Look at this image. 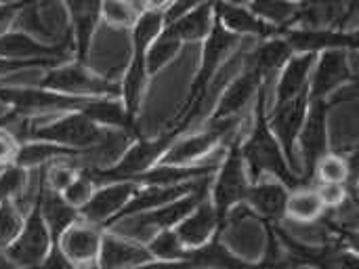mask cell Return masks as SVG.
<instances>
[{"instance_id":"5","label":"cell","mask_w":359,"mask_h":269,"mask_svg":"<svg viewBox=\"0 0 359 269\" xmlns=\"http://www.w3.org/2000/svg\"><path fill=\"white\" fill-rule=\"evenodd\" d=\"M40 88H48L55 93L72 95V97H114L120 99V84L107 78L93 74L84 63L65 61L46 70L42 80L38 82Z\"/></svg>"},{"instance_id":"13","label":"cell","mask_w":359,"mask_h":269,"mask_svg":"<svg viewBox=\"0 0 359 269\" xmlns=\"http://www.w3.org/2000/svg\"><path fill=\"white\" fill-rule=\"evenodd\" d=\"M141 185L133 183V181H116V183H107L103 188H97L90 198L78 209V215L93 225H107L124 206L126 202L139 192Z\"/></svg>"},{"instance_id":"11","label":"cell","mask_w":359,"mask_h":269,"mask_svg":"<svg viewBox=\"0 0 359 269\" xmlns=\"http://www.w3.org/2000/svg\"><path fill=\"white\" fill-rule=\"evenodd\" d=\"M326 99H313L309 101V110L305 116V122L301 126L299 139L301 141V156H303V179L305 183L313 179V166L316 162L328 154V129H326V114H328Z\"/></svg>"},{"instance_id":"37","label":"cell","mask_w":359,"mask_h":269,"mask_svg":"<svg viewBox=\"0 0 359 269\" xmlns=\"http://www.w3.org/2000/svg\"><path fill=\"white\" fill-rule=\"evenodd\" d=\"M316 194L322 200L324 209L326 206H341L347 202V185L345 183H320Z\"/></svg>"},{"instance_id":"29","label":"cell","mask_w":359,"mask_h":269,"mask_svg":"<svg viewBox=\"0 0 359 269\" xmlns=\"http://www.w3.org/2000/svg\"><path fill=\"white\" fill-rule=\"evenodd\" d=\"M181 48H183V42L170 29L164 27L156 36V40L149 44V48L145 53V70H147V76H156L168 63H172L179 57Z\"/></svg>"},{"instance_id":"1","label":"cell","mask_w":359,"mask_h":269,"mask_svg":"<svg viewBox=\"0 0 359 269\" xmlns=\"http://www.w3.org/2000/svg\"><path fill=\"white\" fill-rule=\"evenodd\" d=\"M265 91L267 84L259 88V101H257V122L255 131L246 139V143L240 147L246 173L250 183H259L263 175H273L282 181V185H288L292 190H301L307 183L292 171L288 164L278 139L273 137L269 122H267V105H265Z\"/></svg>"},{"instance_id":"18","label":"cell","mask_w":359,"mask_h":269,"mask_svg":"<svg viewBox=\"0 0 359 269\" xmlns=\"http://www.w3.org/2000/svg\"><path fill=\"white\" fill-rule=\"evenodd\" d=\"M263 78L255 67H248L236 76L229 86L225 88V93L219 97L217 107L212 112V120L210 122H223V120H236V116L246 107V103L259 93V88L263 86Z\"/></svg>"},{"instance_id":"16","label":"cell","mask_w":359,"mask_h":269,"mask_svg":"<svg viewBox=\"0 0 359 269\" xmlns=\"http://www.w3.org/2000/svg\"><path fill=\"white\" fill-rule=\"evenodd\" d=\"M72 57L74 51L67 44H44L25 32L0 34V59H55L65 63Z\"/></svg>"},{"instance_id":"47","label":"cell","mask_w":359,"mask_h":269,"mask_svg":"<svg viewBox=\"0 0 359 269\" xmlns=\"http://www.w3.org/2000/svg\"><path fill=\"white\" fill-rule=\"evenodd\" d=\"M36 2H40V0H17L19 8H21V6H27V4H36Z\"/></svg>"},{"instance_id":"3","label":"cell","mask_w":359,"mask_h":269,"mask_svg":"<svg viewBox=\"0 0 359 269\" xmlns=\"http://www.w3.org/2000/svg\"><path fill=\"white\" fill-rule=\"evenodd\" d=\"M181 137V133L177 129L166 131L164 135L156 137V139H137L135 143H130L122 156L105 166V169H84L90 179L95 181V185H103L107 183H116V181H130L133 177H137L139 173L156 166L162 156L166 154V150ZM82 171V169H80Z\"/></svg>"},{"instance_id":"36","label":"cell","mask_w":359,"mask_h":269,"mask_svg":"<svg viewBox=\"0 0 359 269\" xmlns=\"http://www.w3.org/2000/svg\"><path fill=\"white\" fill-rule=\"evenodd\" d=\"M95 190H97L95 181H93L90 175L82 169V171L76 173V177L72 179V183L61 192V198H63L67 204H72L74 209H80V206L90 198V194H93Z\"/></svg>"},{"instance_id":"35","label":"cell","mask_w":359,"mask_h":269,"mask_svg":"<svg viewBox=\"0 0 359 269\" xmlns=\"http://www.w3.org/2000/svg\"><path fill=\"white\" fill-rule=\"evenodd\" d=\"M151 255L160 257L162 261H175V259H185L187 251L183 247V242L179 240V236L175 234V230H162L156 234V238L149 242L147 249Z\"/></svg>"},{"instance_id":"43","label":"cell","mask_w":359,"mask_h":269,"mask_svg":"<svg viewBox=\"0 0 359 269\" xmlns=\"http://www.w3.org/2000/svg\"><path fill=\"white\" fill-rule=\"evenodd\" d=\"M141 6H143V11H147V13L166 15L168 8L172 6V0H141Z\"/></svg>"},{"instance_id":"24","label":"cell","mask_w":359,"mask_h":269,"mask_svg":"<svg viewBox=\"0 0 359 269\" xmlns=\"http://www.w3.org/2000/svg\"><path fill=\"white\" fill-rule=\"evenodd\" d=\"M212 25H215V8H212V0H206L194 6L191 11L183 13L181 17H177L172 23L164 27L170 29L185 44V42H204Z\"/></svg>"},{"instance_id":"33","label":"cell","mask_w":359,"mask_h":269,"mask_svg":"<svg viewBox=\"0 0 359 269\" xmlns=\"http://www.w3.org/2000/svg\"><path fill=\"white\" fill-rule=\"evenodd\" d=\"M355 164L347 162L341 154H324L316 166H313V177H318L320 183H345L353 177Z\"/></svg>"},{"instance_id":"2","label":"cell","mask_w":359,"mask_h":269,"mask_svg":"<svg viewBox=\"0 0 359 269\" xmlns=\"http://www.w3.org/2000/svg\"><path fill=\"white\" fill-rule=\"evenodd\" d=\"M162 29H164V15L147 13V11L141 13L135 27L130 29L133 53H130V63L126 67L124 80L120 84V101H122L124 110L128 112V116H133V118H137V114L141 110L145 82L149 78L147 70H145V53Z\"/></svg>"},{"instance_id":"12","label":"cell","mask_w":359,"mask_h":269,"mask_svg":"<svg viewBox=\"0 0 359 269\" xmlns=\"http://www.w3.org/2000/svg\"><path fill=\"white\" fill-rule=\"evenodd\" d=\"M292 53H322L330 48L358 51V34L353 29H337V27H288L280 34Z\"/></svg>"},{"instance_id":"20","label":"cell","mask_w":359,"mask_h":269,"mask_svg":"<svg viewBox=\"0 0 359 269\" xmlns=\"http://www.w3.org/2000/svg\"><path fill=\"white\" fill-rule=\"evenodd\" d=\"M215 166L212 164H156L130 181L143 188H168V185H179L187 181H196L200 177L212 175Z\"/></svg>"},{"instance_id":"10","label":"cell","mask_w":359,"mask_h":269,"mask_svg":"<svg viewBox=\"0 0 359 269\" xmlns=\"http://www.w3.org/2000/svg\"><path fill=\"white\" fill-rule=\"evenodd\" d=\"M307 110H309V91L301 93L294 99L276 103L269 118H267L269 129H271L273 137L278 139V143H280V147H282V152H284V156H286V160L294 173H297V166H294L297 139H299L301 126L305 122Z\"/></svg>"},{"instance_id":"7","label":"cell","mask_w":359,"mask_h":269,"mask_svg":"<svg viewBox=\"0 0 359 269\" xmlns=\"http://www.w3.org/2000/svg\"><path fill=\"white\" fill-rule=\"evenodd\" d=\"M351 55H355V51L330 48L318 53L309 76V101L328 99L345 84L355 82V67Z\"/></svg>"},{"instance_id":"48","label":"cell","mask_w":359,"mask_h":269,"mask_svg":"<svg viewBox=\"0 0 359 269\" xmlns=\"http://www.w3.org/2000/svg\"><path fill=\"white\" fill-rule=\"evenodd\" d=\"M223 2H231V4H244V6H248V2H250V0H223Z\"/></svg>"},{"instance_id":"45","label":"cell","mask_w":359,"mask_h":269,"mask_svg":"<svg viewBox=\"0 0 359 269\" xmlns=\"http://www.w3.org/2000/svg\"><path fill=\"white\" fill-rule=\"evenodd\" d=\"M0 269H21V268H17V265H13L4 255H0Z\"/></svg>"},{"instance_id":"4","label":"cell","mask_w":359,"mask_h":269,"mask_svg":"<svg viewBox=\"0 0 359 269\" xmlns=\"http://www.w3.org/2000/svg\"><path fill=\"white\" fill-rule=\"evenodd\" d=\"M206 188L208 185L204 183L202 188L181 196L175 202H168V204H164L160 209H154V211H145V213H139V215L124 217V219H120V221H116L111 225H116L114 230L120 236H128V238H135V240H149L151 236H156V232L172 230L179 221H183L196 209V204L204 198Z\"/></svg>"},{"instance_id":"21","label":"cell","mask_w":359,"mask_h":269,"mask_svg":"<svg viewBox=\"0 0 359 269\" xmlns=\"http://www.w3.org/2000/svg\"><path fill=\"white\" fill-rule=\"evenodd\" d=\"M44 175V173H42ZM38 209H40V215L44 219V225L50 234V240L57 244L59 238L65 234V230H69L76 219L80 217L78 215V209H74L72 204H67L61 194L48 190L42 181L40 190H38V200H36Z\"/></svg>"},{"instance_id":"31","label":"cell","mask_w":359,"mask_h":269,"mask_svg":"<svg viewBox=\"0 0 359 269\" xmlns=\"http://www.w3.org/2000/svg\"><path fill=\"white\" fill-rule=\"evenodd\" d=\"M141 13V0H101V21L114 29H133Z\"/></svg>"},{"instance_id":"42","label":"cell","mask_w":359,"mask_h":269,"mask_svg":"<svg viewBox=\"0 0 359 269\" xmlns=\"http://www.w3.org/2000/svg\"><path fill=\"white\" fill-rule=\"evenodd\" d=\"M135 269H194L187 259H177V261H160V263H143Z\"/></svg>"},{"instance_id":"44","label":"cell","mask_w":359,"mask_h":269,"mask_svg":"<svg viewBox=\"0 0 359 269\" xmlns=\"http://www.w3.org/2000/svg\"><path fill=\"white\" fill-rule=\"evenodd\" d=\"M263 269H288V268H286V265H284V263H282V261L276 257V259H271L267 265H263Z\"/></svg>"},{"instance_id":"19","label":"cell","mask_w":359,"mask_h":269,"mask_svg":"<svg viewBox=\"0 0 359 269\" xmlns=\"http://www.w3.org/2000/svg\"><path fill=\"white\" fill-rule=\"evenodd\" d=\"M313 53H294L280 70L278 82L273 86V101L282 103L309 91V76L316 63Z\"/></svg>"},{"instance_id":"41","label":"cell","mask_w":359,"mask_h":269,"mask_svg":"<svg viewBox=\"0 0 359 269\" xmlns=\"http://www.w3.org/2000/svg\"><path fill=\"white\" fill-rule=\"evenodd\" d=\"M202 2H206V0H172V6H170L168 13L164 15V25L172 23L177 17H181L183 13L191 11L194 6H198V4H202Z\"/></svg>"},{"instance_id":"46","label":"cell","mask_w":359,"mask_h":269,"mask_svg":"<svg viewBox=\"0 0 359 269\" xmlns=\"http://www.w3.org/2000/svg\"><path fill=\"white\" fill-rule=\"evenodd\" d=\"M80 269H101L95 261H86V263H80Z\"/></svg>"},{"instance_id":"38","label":"cell","mask_w":359,"mask_h":269,"mask_svg":"<svg viewBox=\"0 0 359 269\" xmlns=\"http://www.w3.org/2000/svg\"><path fill=\"white\" fill-rule=\"evenodd\" d=\"M17 152H19L17 137L11 131L0 129V171H4L8 164H15Z\"/></svg>"},{"instance_id":"23","label":"cell","mask_w":359,"mask_h":269,"mask_svg":"<svg viewBox=\"0 0 359 269\" xmlns=\"http://www.w3.org/2000/svg\"><path fill=\"white\" fill-rule=\"evenodd\" d=\"M217 225H219V217H217L215 206L202 198L196 204V209L183 221L177 223L175 234L179 236V240L183 242V247L198 249V247H202V244L208 242V238L215 234Z\"/></svg>"},{"instance_id":"14","label":"cell","mask_w":359,"mask_h":269,"mask_svg":"<svg viewBox=\"0 0 359 269\" xmlns=\"http://www.w3.org/2000/svg\"><path fill=\"white\" fill-rule=\"evenodd\" d=\"M67 13L74 61L86 63L95 29L101 21V0H59Z\"/></svg>"},{"instance_id":"26","label":"cell","mask_w":359,"mask_h":269,"mask_svg":"<svg viewBox=\"0 0 359 269\" xmlns=\"http://www.w3.org/2000/svg\"><path fill=\"white\" fill-rule=\"evenodd\" d=\"M59 249L63 251V255L69 261L86 263V261H95V257L99 255L101 238H99V232L95 228H90V223L88 225H72L59 238Z\"/></svg>"},{"instance_id":"28","label":"cell","mask_w":359,"mask_h":269,"mask_svg":"<svg viewBox=\"0 0 359 269\" xmlns=\"http://www.w3.org/2000/svg\"><path fill=\"white\" fill-rule=\"evenodd\" d=\"M248 8L267 25L284 32L288 27H294L299 21L301 4L292 0H250Z\"/></svg>"},{"instance_id":"17","label":"cell","mask_w":359,"mask_h":269,"mask_svg":"<svg viewBox=\"0 0 359 269\" xmlns=\"http://www.w3.org/2000/svg\"><path fill=\"white\" fill-rule=\"evenodd\" d=\"M212 8H215V19L221 27H225L227 32L240 36V38H271V36H280L282 32L267 25L265 21H261L248 6L244 4H231V2H223V0H212Z\"/></svg>"},{"instance_id":"32","label":"cell","mask_w":359,"mask_h":269,"mask_svg":"<svg viewBox=\"0 0 359 269\" xmlns=\"http://www.w3.org/2000/svg\"><path fill=\"white\" fill-rule=\"evenodd\" d=\"M324 213V204L318 198L316 192H309L305 188L294 190L292 194H288L286 200V215L297 221V223H313L322 217Z\"/></svg>"},{"instance_id":"25","label":"cell","mask_w":359,"mask_h":269,"mask_svg":"<svg viewBox=\"0 0 359 269\" xmlns=\"http://www.w3.org/2000/svg\"><path fill=\"white\" fill-rule=\"evenodd\" d=\"M101 269H135L151 259V253L139 244L120 240L116 236H105L99 249Z\"/></svg>"},{"instance_id":"40","label":"cell","mask_w":359,"mask_h":269,"mask_svg":"<svg viewBox=\"0 0 359 269\" xmlns=\"http://www.w3.org/2000/svg\"><path fill=\"white\" fill-rule=\"evenodd\" d=\"M19 4L17 2H2L0 0V34H6L11 25L17 21Z\"/></svg>"},{"instance_id":"22","label":"cell","mask_w":359,"mask_h":269,"mask_svg":"<svg viewBox=\"0 0 359 269\" xmlns=\"http://www.w3.org/2000/svg\"><path fill=\"white\" fill-rule=\"evenodd\" d=\"M292 55H294L292 48L288 46V42L282 36H271V38H265L257 48H252L246 55L244 63L248 67H255L261 74L263 82L269 86L271 80L276 78V74L284 67V63Z\"/></svg>"},{"instance_id":"15","label":"cell","mask_w":359,"mask_h":269,"mask_svg":"<svg viewBox=\"0 0 359 269\" xmlns=\"http://www.w3.org/2000/svg\"><path fill=\"white\" fill-rule=\"evenodd\" d=\"M238 120H223V122H210V126L194 137H185V139H177L166 154L162 156L160 164H196V160H200L202 156H206L208 152H212L217 147V143L229 135V131L236 126Z\"/></svg>"},{"instance_id":"39","label":"cell","mask_w":359,"mask_h":269,"mask_svg":"<svg viewBox=\"0 0 359 269\" xmlns=\"http://www.w3.org/2000/svg\"><path fill=\"white\" fill-rule=\"evenodd\" d=\"M36 269H74L72 261L63 255V251L59 249V244H55L53 251H48L46 259Z\"/></svg>"},{"instance_id":"34","label":"cell","mask_w":359,"mask_h":269,"mask_svg":"<svg viewBox=\"0 0 359 269\" xmlns=\"http://www.w3.org/2000/svg\"><path fill=\"white\" fill-rule=\"evenodd\" d=\"M23 230V213L13 202V198H4L0 202V249L4 251Z\"/></svg>"},{"instance_id":"30","label":"cell","mask_w":359,"mask_h":269,"mask_svg":"<svg viewBox=\"0 0 359 269\" xmlns=\"http://www.w3.org/2000/svg\"><path fill=\"white\" fill-rule=\"evenodd\" d=\"M185 259L191 263V268L200 269H250L219 242L202 244L196 251H189Z\"/></svg>"},{"instance_id":"6","label":"cell","mask_w":359,"mask_h":269,"mask_svg":"<svg viewBox=\"0 0 359 269\" xmlns=\"http://www.w3.org/2000/svg\"><path fill=\"white\" fill-rule=\"evenodd\" d=\"M93 97H72L40 86H0V101L11 105L15 116H32L42 112H84Z\"/></svg>"},{"instance_id":"9","label":"cell","mask_w":359,"mask_h":269,"mask_svg":"<svg viewBox=\"0 0 359 269\" xmlns=\"http://www.w3.org/2000/svg\"><path fill=\"white\" fill-rule=\"evenodd\" d=\"M50 234L44 225L38 204L29 211L21 234L4 249V257L21 269H36L50 251Z\"/></svg>"},{"instance_id":"8","label":"cell","mask_w":359,"mask_h":269,"mask_svg":"<svg viewBox=\"0 0 359 269\" xmlns=\"http://www.w3.org/2000/svg\"><path fill=\"white\" fill-rule=\"evenodd\" d=\"M250 188V179L240 154V147L233 145L227 154V158L223 160L215 185H212V206L217 211L219 221L225 219L236 206H240L242 202H246V194Z\"/></svg>"},{"instance_id":"27","label":"cell","mask_w":359,"mask_h":269,"mask_svg":"<svg viewBox=\"0 0 359 269\" xmlns=\"http://www.w3.org/2000/svg\"><path fill=\"white\" fill-rule=\"evenodd\" d=\"M288 192L282 183H252L246 194V204H250L265 219H280L286 215Z\"/></svg>"}]
</instances>
